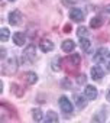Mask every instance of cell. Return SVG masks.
Wrapping results in <instances>:
<instances>
[{
  "mask_svg": "<svg viewBox=\"0 0 110 123\" xmlns=\"http://www.w3.org/2000/svg\"><path fill=\"white\" fill-rule=\"evenodd\" d=\"M70 31H71V26H70V25H67V26L64 28V32H70Z\"/></svg>",
  "mask_w": 110,
  "mask_h": 123,
  "instance_id": "obj_21",
  "label": "cell"
},
{
  "mask_svg": "<svg viewBox=\"0 0 110 123\" xmlns=\"http://www.w3.org/2000/svg\"><path fill=\"white\" fill-rule=\"evenodd\" d=\"M84 96L87 97V100H96V97H97V88L94 86H86Z\"/></svg>",
  "mask_w": 110,
  "mask_h": 123,
  "instance_id": "obj_4",
  "label": "cell"
},
{
  "mask_svg": "<svg viewBox=\"0 0 110 123\" xmlns=\"http://www.w3.org/2000/svg\"><path fill=\"white\" fill-rule=\"evenodd\" d=\"M25 80H26L28 84H35L38 81V75L35 73H26L25 74Z\"/></svg>",
  "mask_w": 110,
  "mask_h": 123,
  "instance_id": "obj_13",
  "label": "cell"
},
{
  "mask_svg": "<svg viewBox=\"0 0 110 123\" xmlns=\"http://www.w3.org/2000/svg\"><path fill=\"white\" fill-rule=\"evenodd\" d=\"M32 117H33L35 122H41V120L43 119V113H42L39 109H33V110H32Z\"/></svg>",
  "mask_w": 110,
  "mask_h": 123,
  "instance_id": "obj_15",
  "label": "cell"
},
{
  "mask_svg": "<svg viewBox=\"0 0 110 123\" xmlns=\"http://www.w3.org/2000/svg\"><path fill=\"white\" fill-rule=\"evenodd\" d=\"M70 18H71L74 22H83V20H84V12L80 10L78 7H74V9H71V12H70Z\"/></svg>",
  "mask_w": 110,
  "mask_h": 123,
  "instance_id": "obj_3",
  "label": "cell"
},
{
  "mask_svg": "<svg viewBox=\"0 0 110 123\" xmlns=\"http://www.w3.org/2000/svg\"><path fill=\"white\" fill-rule=\"evenodd\" d=\"M9 38H10V31L6 29V28H3V29H2V35H0V41H2V42H6Z\"/></svg>",
  "mask_w": 110,
  "mask_h": 123,
  "instance_id": "obj_17",
  "label": "cell"
},
{
  "mask_svg": "<svg viewBox=\"0 0 110 123\" xmlns=\"http://www.w3.org/2000/svg\"><path fill=\"white\" fill-rule=\"evenodd\" d=\"M104 119H106V114H104L103 111H101V113H98V114H96V116L93 117V120H94V122H103Z\"/></svg>",
  "mask_w": 110,
  "mask_h": 123,
  "instance_id": "obj_20",
  "label": "cell"
},
{
  "mask_svg": "<svg viewBox=\"0 0 110 123\" xmlns=\"http://www.w3.org/2000/svg\"><path fill=\"white\" fill-rule=\"evenodd\" d=\"M106 65H107V70H109V71H110V62H107V64H106Z\"/></svg>",
  "mask_w": 110,
  "mask_h": 123,
  "instance_id": "obj_24",
  "label": "cell"
},
{
  "mask_svg": "<svg viewBox=\"0 0 110 123\" xmlns=\"http://www.w3.org/2000/svg\"><path fill=\"white\" fill-rule=\"evenodd\" d=\"M101 25H103V19L98 18V16H96V18H93V19L90 20V26H91L93 29H97V28H100Z\"/></svg>",
  "mask_w": 110,
  "mask_h": 123,
  "instance_id": "obj_14",
  "label": "cell"
},
{
  "mask_svg": "<svg viewBox=\"0 0 110 123\" xmlns=\"http://www.w3.org/2000/svg\"><path fill=\"white\" fill-rule=\"evenodd\" d=\"M9 23L10 25H13V26H16V25H19L20 22H22V13L19 12V10H13V12H10L9 13Z\"/></svg>",
  "mask_w": 110,
  "mask_h": 123,
  "instance_id": "obj_2",
  "label": "cell"
},
{
  "mask_svg": "<svg viewBox=\"0 0 110 123\" xmlns=\"http://www.w3.org/2000/svg\"><path fill=\"white\" fill-rule=\"evenodd\" d=\"M9 2H15V0H9Z\"/></svg>",
  "mask_w": 110,
  "mask_h": 123,
  "instance_id": "obj_26",
  "label": "cell"
},
{
  "mask_svg": "<svg viewBox=\"0 0 110 123\" xmlns=\"http://www.w3.org/2000/svg\"><path fill=\"white\" fill-rule=\"evenodd\" d=\"M74 98H75V104H77V107H78V109H84V107H86V104H87L86 98H87V97H83V96L75 94V96H74Z\"/></svg>",
  "mask_w": 110,
  "mask_h": 123,
  "instance_id": "obj_12",
  "label": "cell"
},
{
  "mask_svg": "<svg viewBox=\"0 0 110 123\" xmlns=\"http://www.w3.org/2000/svg\"><path fill=\"white\" fill-rule=\"evenodd\" d=\"M77 35L81 38V36H87L88 35V31H87V28H84V26H80L78 29H77Z\"/></svg>",
  "mask_w": 110,
  "mask_h": 123,
  "instance_id": "obj_19",
  "label": "cell"
},
{
  "mask_svg": "<svg viewBox=\"0 0 110 123\" xmlns=\"http://www.w3.org/2000/svg\"><path fill=\"white\" fill-rule=\"evenodd\" d=\"M107 100L110 101V90H109V93H107Z\"/></svg>",
  "mask_w": 110,
  "mask_h": 123,
  "instance_id": "obj_23",
  "label": "cell"
},
{
  "mask_svg": "<svg viewBox=\"0 0 110 123\" xmlns=\"http://www.w3.org/2000/svg\"><path fill=\"white\" fill-rule=\"evenodd\" d=\"M39 48L42 52H51L54 49V42H51L49 39H42L39 42Z\"/></svg>",
  "mask_w": 110,
  "mask_h": 123,
  "instance_id": "obj_5",
  "label": "cell"
},
{
  "mask_svg": "<svg viewBox=\"0 0 110 123\" xmlns=\"http://www.w3.org/2000/svg\"><path fill=\"white\" fill-rule=\"evenodd\" d=\"M86 81V78H84V75H81V78H78V83H84Z\"/></svg>",
  "mask_w": 110,
  "mask_h": 123,
  "instance_id": "obj_22",
  "label": "cell"
},
{
  "mask_svg": "<svg viewBox=\"0 0 110 123\" xmlns=\"http://www.w3.org/2000/svg\"><path fill=\"white\" fill-rule=\"evenodd\" d=\"M61 48H62L64 52H71V51H74V48H75V42L71 41V39H67V41L62 42Z\"/></svg>",
  "mask_w": 110,
  "mask_h": 123,
  "instance_id": "obj_9",
  "label": "cell"
},
{
  "mask_svg": "<svg viewBox=\"0 0 110 123\" xmlns=\"http://www.w3.org/2000/svg\"><path fill=\"white\" fill-rule=\"evenodd\" d=\"M60 107H61V110L65 114H71V111H73V104H71V101L65 96L60 97Z\"/></svg>",
  "mask_w": 110,
  "mask_h": 123,
  "instance_id": "obj_1",
  "label": "cell"
},
{
  "mask_svg": "<svg viewBox=\"0 0 110 123\" xmlns=\"http://www.w3.org/2000/svg\"><path fill=\"white\" fill-rule=\"evenodd\" d=\"M13 42H15L18 46L25 45V42H26V36H25V33H22V32H16V33L13 35Z\"/></svg>",
  "mask_w": 110,
  "mask_h": 123,
  "instance_id": "obj_8",
  "label": "cell"
},
{
  "mask_svg": "<svg viewBox=\"0 0 110 123\" xmlns=\"http://www.w3.org/2000/svg\"><path fill=\"white\" fill-rule=\"evenodd\" d=\"M45 122H54V123H57L58 122V116L57 114H55L54 111H48L46 113V116H45Z\"/></svg>",
  "mask_w": 110,
  "mask_h": 123,
  "instance_id": "obj_16",
  "label": "cell"
},
{
  "mask_svg": "<svg viewBox=\"0 0 110 123\" xmlns=\"http://www.w3.org/2000/svg\"><path fill=\"white\" fill-rule=\"evenodd\" d=\"M80 46L83 48V51H84V52H90L91 42L88 41V38H86V36H81V38H80Z\"/></svg>",
  "mask_w": 110,
  "mask_h": 123,
  "instance_id": "obj_10",
  "label": "cell"
},
{
  "mask_svg": "<svg viewBox=\"0 0 110 123\" xmlns=\"http://www.w3.org/2000/svg\"><path fill=\"white\" fill-rule=\"evenodd\" d=\"M25 56H26L29 61H33V59H35V46H33V45H29V46L25 49Z\"/></svg>",
  "mask_w": 110,
  "mask_h": 123,
  "instance_id": "obj_11",
  "label": "cell"
},
{
  "mask_svg": "<svg viewBox=\"0 0 110 123\" xmlns=\"http://www.w3.org/2000/svg\"><path fill=\"white\" fill-rule=\"evenodd\" d=\"M106 10H107V12H109V13H110V5H109V6H107V7H106Z\"/></svg>",
  "mask_w": 110,
  "mask_h": 123,
  "instance_id": "obj_25",
  "label": "cell"
},
{
  "mask_svg": "<svg viewBox=\"0 0 110 123\" xmlns=\"http://www.w3.org/2000/svg\"><path fill=\"white\" fill-rule=\"evenodd\" d=\"M60 62H61L60 58H54V59H52V70H54V71H60V70H61Z\"/></svg>",
  "mask_w": 110,
  "mask_h": 123,
  "instance_id": "obj_18",
  "label": "cell"
},
{
  "mask_svg": "<svg viewBox=\"0 0 110 123\" xmlns=\"http://www.w3.org/2000/svg\"><path fill=\"white\" fill-rule=\"evenodd\" d=\"M106 52H107L106 48L97 49V52L93 55V61H94V62H103V61H104V56H106Z\"/></svg>",
  "mask_w": 110,
  "mask_h": 123,
  "instance_id": "obj_7",
  "label": "cell"
},
{
  "mask_svg": "<svg viewBox=\"0 0 110 123\" xmlns=\"http://www.w3.org/2000/svg\"><path fill=\"white\" fill-rule=\"evenodd\" d=\"M103 75H104V73H103V68H101L100 65H94V67L91 68V78H93V80L98 81V80H101Z\"/></svg>",
  "mask_w": 110,
  "mask_h": 123,
  "instance_id": "obj_6",
  "label": "cell"
}]
</instances>
